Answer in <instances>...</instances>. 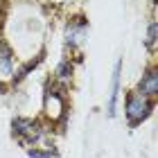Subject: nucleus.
Here are the masks:
<instances>
[{
  "label": "nucleus",
  "mask_w": 158,
  "mask_h": 158,
  "mask_svg": "<svg viewBox=\"0 0 158 158\" xmlns=\"http://www.w3.org/2000/svg\"><path fill=\"white\" fill-rule=\"evenodd\" d=\"M135 93H140V95H145L149 99H156L158 97V68L156 66L145 70V75H142L140 81H138Z\"/></svg>",
  "instance_id": "nucleus-5"
},
{
  "label": "nucleus",
  "mask_w": 158,
  "mask_h": 158,
  "mask_svg": "<svg viewBox=\"0 0 158 158\" xmlns=\"http://www.w3.org/2000/svg\"><path fill=\"white\" fill-rule=\"evenodd\" d=\"M0 75L2 77L14 75V50L7 45L2 36H0Z\"/></svg>",
  "instance_id": "nucleus-7"
},
{
  "label": "nucleus",
  "mask_w": 158,
  "mask_h": 158,
  "mask_svg": "<svg viewBox=\"0 0 158 158\" xmlns=\"http://www.w3.org/2000/svg\"><path fill=\"white\" fill-rule=\"evenodd\" d=\"M5 9V0H0V11H2Z\"/></svg>",
  "instance_id": "nucleus-11"
},
{
  "label": "nucleus",
  "mask_w": 158,
  "mask_h": 158,
  "mask_svg": "<svg viewBox=\"0 0 158 158\" xmlns=\"http://www.w3.org/2000/svg\"><path fill=\"white\" fill-rule=\"evenodd\" d=\"M11 131H14V135H16V140L23 147H27V149L36 147L39 142H41V138L45 135L43 124H41L39 120H32V118H14Z\"/></svg>",
  "instance_id": "nucleus-2"
},
{
  "label": "nucleus",
  "mask_w": 158,
  "mask_h": 158,
  "mask_svg": "<svg viewBox=\"0 0 158 158\" xmlns=\"http://www.w3.org/2000/svg\"><path fill=\"white\" fill-rule=\"evenodd\" d=\"M27 154H30V158H52V156H56L54 149H41V147L27 149Z\"/></svg>",
  "instance_id": "nucleus-10"
},
{
  "label": "nucleus",
  "mask_w": 158,
  "mask_h": 158,
  "mask_svg": "<svg viewBox=\"0 0 158 158\" xmlns=\"http://www.w3.org/2000/svg\"><path fill=\"white\" fill-rule=\"evenodd\" d=\"M68 113V102L66 95L59 86H52V88H45V95H43V115L50 122H61Z\"/></svg>",
  "instance_id": "nucleus-3"
},
{
  "label": "nucleus",
  "mask_w": 158,
  "mask_h": 158,
  "mask_svg": "<svg viewBox=\"0 0 158 158\" xmlns=\"http://www.w3.org/2000/svg\"><path fill=\"white\" fill-rule=\"evenodd\" d=\"M154 106H156L154 99L140 95V93H135V90H129L127 97H124V115H127L129 127L142 124V122L154 113Z\"/></svg>",
  "instance_id": "nucleus-1"
},
{
  "label": "nucleus",
  "mask_w": 158,
  "mask_h": 158,
  "mask_svg": "<svg viewBox=\"0 0 158 158\" xmlns=\"http://www.w3.org/2000/svg\"><path fill=\"white\" fill-rule=\"evenodd\" d=\"M70 79H73V63L66 59V61H61L59 66H56V70H54V81L56 84H70Z\"/></svg>",
  "instance_id": "nucleus-8"
},
{
  "label": "nucleus",
  "mask_w": 158,
  "mask_h": 158,
  "mask_svg": "<svg viewBox=\"0 0 158 158\" xmlns=\"http://www.w3.org/2000/svg\"><path fill=\"white\" fill-rule=\"evenodd\" d=\"M120 75H122V59H118V61H115V66H113L111 90H109V102H106V115H109V118H115L118 97H120Z\"/></svg>",
  "instance_id": "nucleus-6"
},
{
  "label": "nucleus",
  "mask_w": 158,
  "mask_h": 158,
  "mask_svg": "<svg viewBox=\"0 0 158 158\" xmlns=\"http://www.w3.org/2000/svg\"><path fill=\"white\" fill-rule=\"evenodd\" d=\"M86 32H88V20L84 16H75L68 20L66 25V45L73 50L77 45H81L84 39H86Z\"/></svg>",
  "instance_id": "nucleus-4"
},
{
  "label": "nucleus",
  "mask_w": 158,
  "mask_h": 158,
  "mask_svg": "<svg viewBox=\"0 0 158 158\" xmlns=\"http://www.w3.org/2000/svg\"><path fill=\"white\" fill-rule=\"evenodd\" d=\"M156 39H158V23H156V18L149 23V27H147V39H145V45H147V50H156Z\"/></svg>",
  "instance_id": "nucleus-9"
}]
</instances>
